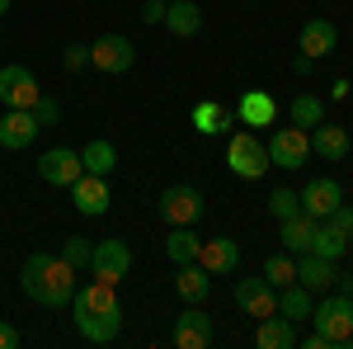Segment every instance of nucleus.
<instances>
[{"mask_svg":"<svg viewBox=\"0 0 353 349\" xmlns=\"http://www.w3.org/2000/svg\"><path fill=\"white\" fill-rule=\"evenodd\" d=\"M226 165H231L236 180H264V170H269V147H264V137H254L250 128L231 133V142H226Z\"/></svg>","mask_w":353,"mask_h":349,"instance_id":"nucleus-3","label":"nucleus"},{"mask_svg":"<svg viewBox=\"0 0 353 349\" xmlns=\"http://www.w3.org/2000/svg\"><path fill=\"white\" fill-rule=\"evenodd\" d=\"M334 274H339V269H334V260H321V255H311V250L297 260V283H301V288H311V293L334 288Z\"/></svg>","mask_w":353,"mask_h":349,"instance_id":"nucleus-21","label":"nucleus"},{"mask_svg":"<svg viewBox=\"0 0 353 349\" xmlns=\"http://www.w3.org/2000/svg\"><path fill=\"white\" fill-rule=\"evenodd\" d=\"M19 288L38 307H71V297H76V265H66L61 255H48V250H33L24 260V269H19Z\"/></svg>","mask_w":353,"mask_h":349,"instance_id":"nucleus-2","label":"nucleus"},{"mask_svg":"<svg viewBox=\"0 0 353 349\" xmlns=\"http://www.w3.org/2000/svg\"><path fill=\"white\" fill-rule=\"evenodd\" d=\"M311 66H316V62H311V57H306V53H297V57H292V71H297V76H306Z\"/></svg>","mask_w":353,"mask_h":349,"instance_id":"nucleus-40","label":"nucleus"},{"mask_svg":"<svg viewBox=\"0 0 353 349\" xmlns=\"http://www.w3.org/2000/svg\"><path fill=\"white\" fill-rule=\"evenodd\" d=\"M311 288H301V283H288V288H278V312L288 317V321H306L311 317Z\"/></svg>","mask_w":353,"mask_h":349,"instance_id":"nucleus-28","label":"nucleus"},{"mask_svg":"<svg viewBox=\"0 0 353 349\" xmlns=\"http://www.w3.org/2000/svg\"><path fill=\"white\" fill-rule=\"evenodd\" d=\"M90 255H94V241H90V236H71V241H61V260L76 265V274L90 269Z\"/></svg>","mask_w":353,"mask_h":349,"instance_id":"nucleus-32","label":"nucleus"},{"mask_svg":"<svg viewBox=\"0 0 353 349\" xmlns=\"http://www.w3.org/2000/svg\"><path fill=\"white\" fill-rule=\"evenodd\" d=\"M165 28H170L174 38H193V33L203 28V5H193V0H170V5H165Z\"/></svg>","mask_w":353,"mask_h":349,"instance_id":"nucleus-23","label":"nucleus"},{"mask_svg":"<svg viewBox=\"0 0 353 349\" xmlns=\"http://www.w3.org/2000/svg\"><path fill=\"white\" fill-rule=\"evenodd\" d=\"M236 307H241L245 317H254V321L259 317H273L278 312V288H273L264 274L259 279H241L236 283Z\"/></svg>","mask_w":353,"mask_h":349,"instance_id":"nucleus-12","label":"nucleus"},{"mask_svg":"<svg viewBox=\"0 0 353 349\" xmlns=\"http://www.w3.org/2000/svg\"><path fill=\"white\" fill-rule=\"evenodd\" d=\"M161 217L170 227H198V217H203V194L193 185H170L161 194Z\"/></svg>","mask_w":353,"mask_h":349,"instance_id":"nucleus-8","label":"nucleus"},{"mask_svg":"<svg viewBox=\"0 0 353 349\" xmlns=\"http://www.w3.org/2000/svg\"><path fill=\"white\" fill-rule=\"evenodd\" d=\"M311 151L325 156V161H344L349 156V133L339 123H316L311 128Z\"/></svg>","mask_w":353,"mask_h":349,"instance_id":"nucleus-22","label":"nucleus"},{"mask_svg":"<svg viewBox=\"0 0 353 349\" xmlns=\"http://www.w3.org/2000/svg\"><path fill=\"white\" fill-rule=\"evenodd\" d=\"M316 217H306V213H297V217H288L283 227H278V241H283V250L288 255H306L311 250V241H316Z\"/></svg>","mask_w":353,"mask_h":349,"instance_id":"nucleus-20","label":"nucleus"},{"mask_svg":"<svg viewBox=\"0 0 353 349\" xmlns=\"http://www.w3.org/2000/svg\"><path fill=\"white\" fill-rule=\"evenodd\" d=\"M264 279H269L273 288H288V283H297V255H269L264 260Z\"/></svg>","mask_w":353,"mask_h":349,"instance_id":"nucleus-31","label":"nucleus"},{"mask_svg":"<svg viewBox=\"0 0 353 349\" xmlns=\"http://www.w3.org/2000/svg\"><path fill=\"white\" fill-rule=\"evenodd\" d=\"M334 279H339V293L353 297V274H334Z\"/></svg>","mask_w":353,"mask_h":349,"instance_id":"nucleus-42","label":"nucleus"},{"mask_svg":"<svg viewBox=\"0 0 353 349\" xmlns=\"http://www.w3.org/2000/svg\"><path fill=\"white\" fill-rule=\"evenodd\" d=\"M85 66H90V48H85V43H71V48L61 53V71L76 76V71H85Z\"/></svg>","mask_w":353,"mask_h":349,"instance_id":"nucleus-34","label":"nucleus"},{"mask_svg":"<svg viewBox=\"0 0 353 349\" xmlns=\"http://www.w3.org/2000/svg\"><path fill=\"white\" fill-rule=\"evenodd\" d=\"M339 203H344V189H339V180H330V175H321V180H311V185L301 189V213L316 217V222H325Z\"/></svg>","mask_w":353,"mask_h":349,"instance_id":"nucleus-14","label":"nucleus"},{"mask_svg":"<svg viewBox=\"0 0 353 349\" xmlns=\"http://www.w3.org/2000/svg\"><path fill=\"white\" fill-rule=\"evenodd\" d=\"M198 265L208 269L212 279H221V274H236V265H241V245L231 241V236H212V241L198 245Z\"/></svg>","mask_w":353,"mask_h":349,"instance_id":"nucleus-16","label":"nucleus"},{"mask_svg":"<svg viewBox=\"0 0 353 349\" xmlns=\"http://www.w3.org/2000/svg\"><path fill=\"white\" fill-rule=\"evenodd\" d=\"M325 222H330V227H339V232H344V236L353 241V208H349V203H339V208H334Z\"/></svg>","mask_w":353,"mask_h":349,"instance_id":"nucleus-36","label":"nucleus"},{"mask_svg":"<svg viewBox=\"0 0 353 349\" xmlns=\"http://www.w3.org/2000/svg\"><path fill=\"white\" fill-rule=\"evenodd\" d=\"M301 349H330V340H325V335H321V330H311V335L301 340Z\"/></svg>","mask_w":353,"mask_h":349,"instance_id":"nucleus-39","label":"nucleus"},{"mask_svg":"<svg viewBox=\"0 0 353 349\" xmlns=\"http://www.w3.org/2000/svg\"><path fill=\"white\" fill-rule=\"evenodd\" d=\"M128 269H132V245L118 241V236H104V241H94V255H90V274L94 279H104V283H123L128 279Z\"/></svg>","mask_w":353,"mask_h":349,"instance_id":"nucleus-6","label":"nucleus"},{"mask_svg":"<svg viewBox=\"0 0 353 349\" xmlns=\"http://www.w3.org/2000/svg\"><path fill=\"white\" fill-rule=\"evenodd\" d=\"M311 321H316V330L330 340V349H344V345H349V335H353V297L330 293L325 302L311 307Z\"/></svg>","mask_w":353,"mask_h":349,"instance_id":"nucleus-4","label":"nucleus"},{"mask_svg":"<svg viewBox=\"0 0 353 349\" xmlns=\"http://www.w3.org/2000/svg\"><path fill=\"white\" fill-rule=\"evenodd\" d=\"M212 335H217V326H212V317L203 312V302H189L184 317L174 321V345L179 349H208Z\"/></svg>","mask_w":353,"mask_h":349,"instance_id":"nucleus-11","label":"nucleus"},{"mask_svg":"<svg viewBox=\"0 0 353 349\" xmlns=\"http://www.w3.org/2000/svg\"><path fill=\"white\" fill-rule=\"evenodd\" d=\"M71 312H76V330H81L90 345H109L123 330V307H118V288L104 279H90L76 288L71 297Z\"/></svg>","mask_w":353,"mask_h":349,"instance_id":"nucleus-1","label":"nucleus"},{"mask_svg":"<svg viewBox=\"0 0 353 349\" xmlns=\"http://www.w3.org/2000/svg\"><path fill=\"white\" fill-rule=\"evenodd\" d=\"M269 213L278 217V222L297 217L301 213V194H292V189H273V194H269Z\"/></svg>","mask_w":353,"mask_h":349,"instance_id":"nucleus-33","label":"nucleus"},{"mask_svg":"<svg viewBox=\"0 0 353 349\" xmlns=\"http://www.w3.org/2000/svg\"><path fill=\"white\" fill-rule=\"evenodd\" d=\"M165 5H170V0H165Z\"/></svg>","mask_w":353,"mask_h":349,"instance_id":"nucleus-44","label":"nucleus"},{"mask_svg":"<svg viewBox=\"0 0 353 349\" xmlns=\"http://www.w3.org/2000/svg\"><path fill=\"white\" fill-rule=\"evenodd\" d=\"M38 81L28 66H0V104L5 109H33L38 104Z\"/></svg>","mask_w":353,"mask_h":349,"instance_id":"nucleus-10","label":"nucleus"},{"mask_svg":"<svg viewBox=\"0 0 353 349\" xmlns=\"http://www.w3.org/2000/svg\"><path fill=\"white\" fill-rule=\"evenodd\" d=\"M254 345L259 349H297V321H288L283 312L259 317V326H254Z\"/></svg>","mask_w":353,"mask_h":349,"instance_id":"nucleus-18","label":"nucleus"},{"mask_svg":"<svg viewBox=\"0 0 353 349\" xmlns=\"http://www.w3.org/2000/svg\"><path fill=\"white\" fill-rule=\"evenodd\" d=\"M344 250H349V236L339 232V227H330V222H321L316 227V241H311V255H321V260H344Z\"/></svg>","mask_w":353,"mask_h":349,"instance_id":"nucleus-29","label":"nucleus"},{"mask_svg":"<svg viewBox=\"0 0 353 349\" xmlns=\"http://www.w3.org/2000/svg\"><path fill=\"white\" fill-rule=\"evenodd\" d=\"M288 123H297V128H316V123H325V104L316 100V95H297L292 104H288Z\"/></svg>","mask_w":353,"mask_h":349,"instance_id":"nucleus-30","label":"nucleus"},{"mask_svg":"<svg viewBox=\"0 0 353 349\" xmlns=\"http://www.w3.org/2000/svg\"><path fill=\"white\" fill-rule=\"evenodd\" d=\"M132 62H137V48H132V38H123V33H104L99 43H90V66L104 71V76L132 71Z\"/></svg>","mask_w":353,"mask_h":349,"instance_id":"nucleus-7","label":"nucleus"},{"mask_svg":"<svg viewBox=\"0 0 353 349\" xmlns=\"http://www.w3.org/2000/svg\"><path fill=\"white\" fill-rule=\"evenodd\" d=\"M71 198H76V208H81L85 217H104V213H109V203H113L109 180H104V175H81V180L71 185Z\"/></svg>","mask_w":353,"mask_h":349,"instance_id":"nucleus-15","label":"nucleus"},{"mask_svg":"<svg viewBox=\"0 0 353 349\" xmlns=\"http://www.w3.org/2000/svg\"><path fill=\"white\" fill-rule=\"evenodd\" d=\"M174 293L184 297V302H203V297L212 293V274L198 265V260H193V265H179V274H174Z\"/></svg>","mask_w":353,"mask_h":349,"instance_id":"nucleus-25","label":"nucleus"},{"mask_svg":"<svg viewBox=\"0 0 353 349\" xmlns=\"http://www.w3.org/2000/svg\"><path fill=\"white\" fill-rule=\"evenodd\" d=\"M5 10H10V0H0V15H5Z\"/></svg>","mask_w":353,"mask_h":349,"instance_id":"nucleus-43","label":"nucleus"},{"mask_svg":"<svg viewBox=\"0 0 353 349\" xmlns=\"http://www.w3.org/2000/svg\"><path fill=\"white\" fill-rule=\"evenodd\" d=\"M339 48V28L330 24V19H306L301 24V38H297V53H306L311 62H321Z\"/></svg>","mask_w":353,"mask_h":349,"instance_id":"nucleus-17","label":"nucleus"},{"mask_svg":"<svg viewBox=\"0 0 353 349\" xmlns=\"http://www.w3.org/2000/svg\"><path fill=\"white\" fill-rule=\"evenodd\" d=\"M33 113H38V123H43V128H52L57 118H61V109H57V100H48V95H38V104H33Z\"/></svg>","mask_w":353,"mask_h":349,"instance_id":"nucleus-35","label":"nucleus"},{"mask_svg":"<svg viewBox=\"0 0 353 349\" xmlns=\"http://www.w3.org/2000/svg\"><path fill=\"white\" fill-rule=\"evenodd\" d=\"M236 118H241L245 128H269L273 118H278V104H273V95H264V90H245L241 104H236Z\"/></svg>","mask_w":353,"mask_h":349,"instance_id":"nucleus-19","label":"nucleus"},{"mask_svg":"<svg viewBox=\"0 0 353 349\" xmlns=\"http://www.w3.org/2000/svg\"><path fill=\"white\" fill-rule=\"evenodd\" d=\"M231 123H241V118H236V109H221L217 100H203V104L193 109V133H203V137L226 133Z\"/></svg>","mask_w":353,"mask_h":349,"instance_id":"nucleus-24","label":"nucleus"},{"mask_svg":"<svg viewBox=\"0 0 353 349\" xmlns=\"http://www.w3.org/2000/svg\"><path fill=\"white\" fill-rule=\"evenodd\" d=\"M330 100H349V81H344V76L330 85Z\"/></svg>","mask_w":353,"mask_h":349,"instance_id":"nucleus-41","label":"nucleus"},{"mask_svg":"<svg viewBox=\"0 0 353 349\" xmlns=\"http://www.w3.org/2000/svg\"><path fill=\"white\" fill-rule=\"evenodd\" d=\"M0 349H19V330L10 321H0Z\"/></svg>","mask_w":353,"mask_h":349,"instance_id":"nucleus-38","label":"nucleus"},{"mask_svg":"<svg viewBox=\"0 0 353 349\" xmlns=\"http://www.w3.org/2000/svg\"><path fill=\"white\" fill-rule=\"evenodd\" d=\"M198 245H203V236H198L193 227H174V232L165 236V255H170L174 265H193V260H198Z\"/></svg>","mask_w":353,"mask_h":349,"instance_id":"nucleus-26","label":"nucleus"},{"mask_svg":"<svg viewBox=\"0 0 353 349\" xmlns=\"http://www.w3.org/2000/svg\"><path fill=\"white\" fill-rule=\"evenodd\" d=\"M141 19L146 24H165V0H146L141 5Z\"/></svg>","mask_w":353,"mask_h":349,"instance_id":"nucleus-37","label":"nucleus"},{"mask_svg":"<svg viewBox=\"0 0 353 349\" xmlns=\"http://www.w3.org/2000/svg\"><path fill=\"white\" fill-rule=\"evenodd\" d=\"M81 165H85V175H104V180H109L113 165H118V151H113V142L94 137V142H90V147L81 151Z\"/></svg>","mask_w":353,"mask_h":349,"instance_id":"nucleus-27","label":"nucleus"},{"mask_svg":"<svg viewBox=\"0 0 353 349\" xmlns=\"http://www.w3.org/2000/svg\"><path fill=\"white\" fill-rule=\"evenodd\" d=\"M38 113L33 109H5L0 113V147L5 151H24V147H33V137H38Z\"/></svg>","mask_w":353,"mask_h":349,"instance_id":"nucleus-13","label":"nucleus"},{"mask_svg":"<svg viewBox=\"0 0 353 349\" xmlns=\"http://www.w3.org/2000/svg\"><path fill=\"white\" fill-rule=\"evenodd\" d=\"M264 147H269V165L273 170H301L306 156H311V133L297 128V123H288V128H278Z\"/></svg>","mask_w":353,"mask_h":349,"instance_id":"nucleus-5","label":"nucleus"},{"mask_svg":"<svg viewBox=\"0 0 353 349\" xmlns=\"http://www.w3.org/2000/svg\"><path fill=\"white\" fill-rule=\"evenodd\" d=\"M81 175H85V165H81V156H76L71 147H52V151H43V156H38V180H43V185L71 189Z\"/></svg>","mask_w":353,"mask_h":349,"instance_id":"nucleus-9","label":"nucleus"}]
</instances>
